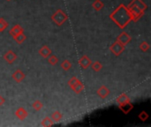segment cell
Wrapping results in <instances>:
<instances>
[{"mask_svg": "<svg viewBox=\"0 0 151 127\" xmlns=\"http://www.w3.org/2000/svg\"><path fill=\"white\" fill-rule=\"evenodd\" d=\"M110 19L121 29H124L131 21H133V17L127 7L121 4H119L111 14Z\"/></svg>", "mask_w": 151, "mask_h": 127, "instance_id": "1", "label": "cell"}, {"mask_svg": "<svg viewBox=\"0 0 151 127\" xmlns=\"http://www.w3.org/2000/svg\"><path fill=\"white\" fill-rule=\"evenodd\" d=\"M127 7L132 14L133 21L136 22L143 16L148 5L142 0H133Z\"/></svg>", "mask_w": 151, "mask_h": 127, "instance_id": "2", "label": "cell"}, {"mask_svg": "<svg viewBox=\"0 0 151 127\" xmlns=\"http://www.w3.org/2000/svg\"><path fill=\"white\" fill-rule=\"evenodd\" d=\"M68 19V15L62 10V9H58L52 15H51V20L58 26L61 27L64 25L66 20Z\"/></svg>", "mask_w": 151, "mask_h": 127, "instance_id": "3", "label": "cell"}, {"mask_svg": "<svg viewBox=\"0 0 151 127\" xmlns=\"http://www.w3.org/2000/svg\"><path fill=\"white\" fill-rule=\"evenodd\" d=\"M109 50H111V52L114 56L119 57V56L125 51L126 46L122 45L120 42H119L118 41H116L115 42H113V43L110 46Z\"/></svg>", "mask_w": 151, "mask_h": 127, "instance_id": "4", "label": "cell"}, {"mask_svg": "<svg viewBox=\"0 0 151 127\" xmlns=\"http://www.w3.org/2000/svg\"><path fill=\"white\" fill-rule=\"evenodd\" d=\"M116 41H118L119 42H120L122 45L127 46L132 41V36L129 34H127V32H122V33H120L118 35Z\"/></svg>", "mask_w": 151, "mask_h": 127, "instance_id": "5", "label": "cell"}, {"mask_svg": "<svg viewBox=\"0 0 151 127\" xmlns=\"http://www.w3.org/2000/svg\"><path fill=\"white\" fill-rule=\"evenodd\" d=\"M25 78H26V74H25V73L23 72V71L20 70V69L15 70V71L12 72V79L16 83H20V82H22V81L25 80Z\"/></svg>", "mask_w": 151, "mask_h": 127, "instance_id": "6", "label": "cell"}, {"mask_svg": "<svg viewBox=\"0 0 151 127\" xmlns=\"http://www.w3.org/2000/svg\"><path fill=\"white\" fill-rule=\"evenodd\" d=\"M91 63H92L91 59H90L87 55H83V56L79 58V60H78L79 65H80L82 69H84V70H86V69H88V67H90Z\"/></svg>", "mask_w": 151, "mask_h": 127, "instance_id": "7", "label": "cell"}, {"mask_svg": "<svg viewBox=\"0 0 151 127\" xmlns=\"http://www.w3.org/2000/svg\"><path fill=\"white\" fill-rule=\"evenodd\" d=\"M111 94V90L104 85L101 86L97 90H96V95L103 100L106 99Z\"/></svg>", "mask_w": 151, "mask_h": 127, "instance_id": "8", "label": "cell"}, {"mask_svg": "<svg viewBox=\"0 0 151 127\" xmlns=\"http://www.w3.org/2000/svg\"><path fill=\"white\" fill-rule=\"evenodd\" d=\"M4 59L10 65H12L14 63V61L17 59V54L12 51V50H7L4 55Z\"/></svg>", "mask_w": 151, "mask_h": 127, "instance_id": "9", "label": "cell"}, {"mask_svg": "<svg viewBox=\"0 0 151 127\" xmlns=\"http://www.w3.org/2000/svg\"><path fill=\"white\" fill-rule=\"evenodd\" d=\"M15 116L17 117V118H19L20 121H24V119H26L28 116V112L27 111L26 109H24L23 107H19L15 112Z\"/></svg>", "mask_w": 151, "mask_h": 127, "instance_id": "10", "label": "cell"}, {"mask_svg": "<svg viewBox=\"0 0 151 127\" xmlns=\"http://www.w3.org/2000/svg\"><path fill=\"white\" fill-rule=\"evenodd\" d=\"M119 110L126 115H127L133 109H134V105L130 103V102H127V103H121V104H119Z\"/></svg>", "mask_w": 151, "mask_h": 127, "instance_id": "11", "label": "cell"}, {"mask_svg": "<svg viewBox=\"0 0 151 127\" xmlns=\"http://www.w3.org/2000/svg\"><path fill=\"white\" fill-rule=\"evenodd\" d=\"M38 53H39V55H40L42 57L47 58V57L52 53V51H51V50H50L47 45H43V46H42V48L39 50Z\"/></svg>", "mask_w": 151, "mask_h": 127, "instance_id": "12", "label": "cell"}, {"mask_svg": "<svg viewBox=\"0 0 151 127\" xmlns=\"http://www.w3.org/2000/svg\"><path fill=\"white\" fill-rule=\"evenodd\" d=\"M23 32H24V28H23L20 25L17 24V25L13 26V27L9 30V34L12 35V36H14V35L19 34L23 33Z\"/></svg>", "mask_w": 151, "mask_h": 127, "instance_id": "13", "label": "cell"}, {"mask_svg": "<svg viewBox=\"0 0 151 127\" xmlns=\"http://www.w3.org/2000/svg\"><path fill=\"white\" fill-rule=\"evenodd\" d=\"M71 89L73 91V93H75L76 95H79V94H81L84 91L85 86H84V84L81 80H79V82L76 83Z\"/></svg>", "mask_w": 151, "mask_h": 127, "instance_id": "14", "label": "cell"}, {"mask_svg": "<svg viewBox=\"0 0 151 127\" xmlns=\"http://www.w3.org/2000/svg\"><path fill=\"white\" fill-rule=\"evenodd\" d=\"M54 123H58L62 120L63 118V114L59 111V110H55L52 112L51 114V118H50Z\"/></svg>", "mask_w": 151, "mask_h": 127, "instance_id": "15", "label": "cell"}, {"mask_svg": "<svg viewBox=\"0 0 151 127\" xmlns=\"http://www.w3.org/2000/svg\"><path fill=\"white\" fill-rule=\"evenodd\" d=\"M12 38H13V40L18 43V44H22L26 40H27V35L24 34V32L23 33H20V34H16V35H14V36H12Z\"/></svg>", "mask_w": 151, "mask_h": 127, "instance_id": "16", "label": "cell"}, {"mask_svg": "<svg viewBox=\"0 0 151 127\" xmlns=\"http://www.w3.org/2000/svg\"><path fill=\"white\" fill-rule=\"evenodd\" d=\"M116 101H117V103H118L119 104H121V103H125L130 102V98H129V96L127 95V94L123 93V94L119 95L117 97Z\"/></svg>", "mask_w": 151, "mask_h": 127, "instance_id": "17", "label": "cell"}, {"mask_svg": "<svg viewBox=\"0 0 151 127\" xmlns=\"http://www.w3.org/2000/svg\"><path fill=\"white\" fill-rule=\"evenodd\" d=\"M92 7L96 11H100L101 10L104 9V4L102 0H96L95 2H93L92 4Z\"/></svg>", "mask_w": 151, "mask_h": 127, "instance_id": "18", "label": "cell"}, {"mask_svg": "<svg viewBox=\"0 0 151 127\" xmlns=\"http://www.w3.org/2000/svg\"><path fill=\"white\" fill-rule=\"evenodd\" d=\"M90 66H91L92 70L96 72H99L103 69V65L99 61H95L94 63H91Z\"/></svg>", "mask_w": 151, "mask_h": 127, "instance_id": "19", "label": "cell"}, {"mask_svg": "<svg viewBox=\"0 0 151 127\" xmlns=\"http://www.w3.org/2000/svg\"><path fill=\"white\" fill-rule=\"evenodd\" d=\"M54 125V122L53 120L49 118V117H46L45 118H43L42 121H41V126L43 127H50Z\"/></svg>", "mask_w": 151, "mask_h": 127, "instance_id": "20", "label": "cell"}, {"mask_svg": "<svg viewBox=\"0 0 151 127\" xmlns=\"http://www.w3.org/2000/svg\"><path fill=\"white\" fill-rule=\"evenodd\" d=\"M139 49L142 51V52H148L150 50V45L148 42L143 41L140 43L139 45Z\"/></svg>", "mask_w": 151, "mask_h": 127, "instance_id": "21", "label": "cell"}, {"mask_svg": "<svg viewBox=\"0 0 151 127\" xmlns=\"http://www.w3.org/2000/svg\"><path fill=\"white\" fill-rule=\"evenodd\" d=\"M47 58H48V63H49L50 65H58V57H57L56 55H53L52 53H51Z\"/></svg>", "mask_w": 151, "mask_h": 127, "instance_id": "22", "label": "cell"}, {"mask_svg": "<svg viewBox=\"0 0 151 127\" xmlns=\"http://www.w3.org/2000/svg\"><path fill=\"white\" fill-rule=\"evenodd\" d=\"M61 68L64 70V71H65V72H67V71H69L71 68H72V63L68 60V59H65L62 63H61Z\"/></svg>", "mask_w": 151, "mask_h": 127, "instance_id": "23", "label": "cell"}, {"mask_svg": "<svg viewBox=\"0 0 151 127\" xmlns=\"http://www.w3.org/2000/svg\"><path fill=\"white\" fill-rule=\"evenodd\" d=\"M32 107L35 111H40L42 107H43V103L40 101V100H35L33 103H32Z\"/></svg>", "mask_w": 151, "mask_h": 127, "instance_id": "24", "label": "cell"}, {"mask_svg": "<svg viewBox=\"0 0 151 127\" xmlns=\"http://www.w3.org/2000/svg\"><path fill=\"white\" fill-rule=\"evenodd\" d=\"M149 118H150V116H149V114H148L145 110H142V111L138 115V118H139L142 122L147 121V120L149 119Z\"/></svg>", "mask_w": 151, "mask_h": 127, "instance_id": "25", "label": "cell"}, {"mask_svg": "<svg viewBox=\"0 0 151 127\" xmlns=\"http://www.w3.org/2000/svg\"><path fill=\"white\" fill-rule=\"evenodd\" d=\"M7 27H8V22L4 18H0V33L4 32Z\"/></svg>", "mask_w": 151, "mask_h": 127, "instance_id": "26", "label": "cell"}, {"mask_svg": "<svg viewBox=\"0 0 151 127\" xmlns=\"http://www.w3.org/2000/svg\"><path fill=\"white\" fill-rule=\"evenodd\" d=\"M79 79L77 78V77H75V76H73V77H72L69 80H68V82H67V84H68V86L70 87V88H72L76 83H78L79 82Z\"/></svg>", "mask_w": 151, "mask_h": 127, "instance_id": "27", "label": "cell"}, {"mask_svg": "<svg viewBox=\"0 0 151 127\" xmlns=\"http://www.w3.org/2000/svg\"><path fill=\"white\" fill-rule=\"evenodd\" d=\"M4 103H5V99H4V97H3V96L0 95V106H3V105L4 104Z\"/></svg>", "mask_w": 151, "mask_h": 127, "instance_id": "28", "label": "cell"}, {"mask_svg": "<svg viewBox=\"0 0 151 127\" xmlns=\"http://www.w3.org/2000/svg\"><path fill=\"white\" fill-rule=\"evenodd\" d=\"M6 1H8V2H10V1H12V0H6Z\"/></svg>", "mask_w": 151, "mask_h": 127, "instance_id": "29", "label": "cell"}]
</instances>
